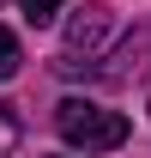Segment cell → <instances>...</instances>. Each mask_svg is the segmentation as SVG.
Masks as SVG:
<instances>
[{
  "mask_svg": "<svg viewBox=\"0 0 151 158\" xmlns=\"http://www.w3.org/2000/svg\"><path fill=\"white\" fill-rule=\"evenodd\" d=\"M55 128L79 152H115V146L127 140V116H121V110H103V103H91V98H60L55 103Z\"/></svg>",
  "mask_w": 151,
  "mask_h": 158,
  "instance_id": "obj_1",
  "label": "cell"
},
{
  "mask_svg": "<svg viewBox=\"0 0 151 158\" xmlns=\"http://www.w3.org/2000/svg\"><path fill=\"white\" fill-rule=\"evenodd\" d=\"M115 37H121V24H115L109 6H85V12L67 24V49H73V55H85V61H97Z\"/></svg>",
  "mask_w": 151,
  "mask_h": 158,
  "instance_id": "obj_2",
  "label": "cell"
},
{
  "mask_svg": "<svg viewBox=\"0 0 151 158\" xmlns=\"http://www.w3.org/2000/svg\"><path fill=\"white\" fill-rule=\"evenodd\" d=\"M18 37H12V31H6V24H0V79H12V73H18Z\"/></svg>",
  "mask_w": 151,
  "mask_h": 158,
  "instance_id": "obj_3",
  "label": "cell"
},
{
  "mask_svg": "<svg viewBox=\"0 0 151 158\" xmlns=\"http://www.w3.org/2000/svg\"><path fill=\"white\" fill-rule=\"evenodd\" d=\"M18 6H24V24H48L67 0H18Z\"/></svg>",
  "mask_w": 151,
  "mask_h": 158,
  "instance_id": "obj_4",
  "label": "cell"
}]
</instances>
